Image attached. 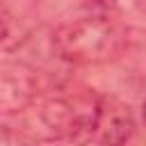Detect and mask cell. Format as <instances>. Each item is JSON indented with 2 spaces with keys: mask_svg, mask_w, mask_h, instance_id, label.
I'll return each instance as SVG.
<instances>
[{
  "mask_svg": "<svg viewBox=\"0 0 146 146\" xmlns=\"http://www.w3.org/2000/svg\"><path fill=\"white\" fill-rule=\"evenodd\" d=\"M128 36L107 16H84L62 23L52 32V50L68 64H105L125 50Z\"/></svg>",
  "mask_w": 146,
  "mask_h": 146,
  "instance_id": "cell-1",
  "label": "cell"
},
{
  "mask_svg": "<svg viewBox=\"0 0 146 146\" xmlns=\"http://www.w3.org/2000/svg\"><path fill=\"white\" fill-rule=\"evenodd\" d=\"M100 96L87 87H59L46 96L41 121L57 139H82L94 132Z\"/></svg>",
  "mask_w": 146,
  "mask_h": 146,
  "instance_id": "cell-2",
  "label": "cell"
},
{
  "mask_svg": "<svg viewBox=\"0 0 146 146\" xmlns=\"http://www.w3.org/2000/svg\"><path fill=\"white\" fill-rule=\"evenodd\" d=\"M34 68L18 59H0V114H18L36 98Z\"/></svg>",
  "mask_w": 146,
  "mask_h": 146,
  "instance_id": "cell-3",
  "label": "cell"
},
{
  "mask_svg": "<svg viewBox=\"0 0 146 146\" xmlns=\"http://www.w3.org/2000/svg\"><path fill=\"white\" fill-rule=\"evenodd\" d=\"M91 135H96V141L103 146H128L135 135V119L130 107L119 98L100 96V107Z\"/></svg>",
  "mask_w": 146,
  "mask_h": 146,
  "instance_id": "cell-4",
  "label": "cell"
},
{
  "mask_svg": "<svg viewBox=\"0 0 146 146\" xmlns=\"http://www.w3.org/2000/svg\"><path fill=\"white\" fill-rule=\"evenodd\" d=\"M7 34H9V23H7V18L0 14V41H2Z\"/></svg>",
  "mask_w": 146,
  "mask_h": 146,
  "instance_id": "cell-5",
  "label": "cell"
},
{
  "mask_svg": "<svg viewBox=\"0 0 146 146\" xmlns=\"http://www.w3.org/2000/svg\"><path fill=\"white\" fill-rule=\"evenodd\" d=\"M141 119H144V123H146V98H144V103H141Z\"/></svg>",
  "mask_w": 146,
  "mask_h": 146,
  "instance_id": "cell-6",
  "label": "cell"
},
{
  "mask_svg": "<svg viewBox=\"0 0 146 146\" xmlns=\"http://www.w3.org/2000/svg\"><path fill=\"white\" fill-rule=\"evenodd\" d=\"M98 146H103V144H98Z\"/></svg>",
  "mask_w": 146,
  "mask_h": 146,
  "instance_id": "cell-7",
  "label": "cell"
}]
</instances>
